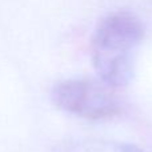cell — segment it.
<instances>
[{
	"mask_svg": "<svg viewBox=\"0 0 152 152\" xmlns=\"http://www.w3.org/2000/svg\"><path fill=\"white\" fill-rule=\"evenodd\" d=\"M144 37V26L131 12L105 16L92 37V63L100 80L113 88L126 87L134 75V52Z\"/></svg>",
	"mask_w": 152,
	"mask_h": 152,
	"instance_id": "6da1fadb",
	"label": "cell"
},
{
	"mask_svg": "<svg viewBox=\"0 0 152 152\" xmlns=\"http://www.w3.org/2000/svg\"><path fill=\"white\" fill-rule=\"evenodd\" d=\"M55 152H121L120 145L88 139H69L59 143Z\"/></svg>",
	"mask_w": 152,
	"mask_h": 152,
	"instance_id": "3957f363",
	"label": "cell"
},
{
	"mask_svg": "<svg viewBox=\"0 0 152 152\" xmlns=\"http://www.w3.org/2000/svg\"><path fill=\"white\" fill-rule=\"evenodd\" d=\"M113 89L100 79H67L52 88V100L60 110L77 118L105 120L120 112V102Z\"/></svg>",
	"mask_w": 152,
	"mask_h": 152,
	"instance_id": "7a4b0ae2",
	"label": "cell"
}]
</instances>
